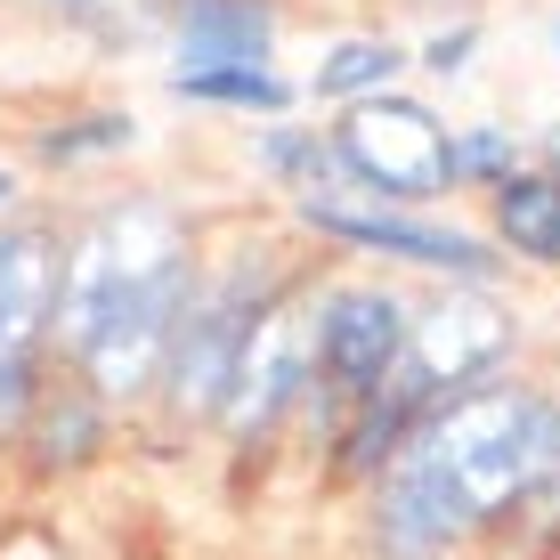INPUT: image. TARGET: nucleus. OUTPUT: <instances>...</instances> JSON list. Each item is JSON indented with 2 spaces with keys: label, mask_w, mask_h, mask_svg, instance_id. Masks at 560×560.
I'll return each instance as SVG.
<instances>
[{
  "label": "nucleus",
  "mask_w": 560,
  "mask_h": 560,
  "mask_svg": "<svg viewBox=\"0 0 560 560\" xmlns=\"http://www.w3.org/2000/svg\"><path fill=\"white\" fill-rule=\"evenodd\" d=\"M560 471V407L528 390H471L398 455L382 495V545L398 560L439 552L455 528L536 495Z\"/></svg>",
  "instance_id": "1"
},
{
  "label": "nucleus",
  "mask_w": 560,
  "mask_h": 560,
  "mask_svg": "<svg viewBox=\"0 0 560 560\" xmlns=\"http://www.w3.org/2000/svg\"><path fill=\"white\" fill-rule=\"evenodd\" d=\"M171 277H179V220H171L163 203H122L57 268V325H66V341L82 350L122 301H139Z\"/></svg>",
  "instance_id": "2"
},
{
  "label": "nucleus",
  "mask_w": 560,
  "mask_h": 560,
  "mask_svg": "<svg viewBox=\"0 0 560 560\" xmlns=\"http://www.w3.org/2000/svg\"><path fill=\"white\" fill-rule=\"evenodd\" d=\"M341 171H358L374 196H439L447 187V130L431 122V106H415V98H358L350 114H341Z\"/></svg>",
  "instance_id": "3"
},
{
  "label": "nucleus",
  "mask_w": 560,
  "mask_h": 560,
  "mask_svg": "<svg viewBox=\"0 0 560 560\" xmlns=\"http://www.w3.org/2000/svg\"><path fill=\"white\" fill-rule=\"evenodd\" d=\"M308 382V317L301 308H260V317H244V341H236V365H228V431H268L284 407H293V390Z\"/></svg>",
  "instance_id": "4"
},
{
  "label": "nucleus",
  "mask_w": 560,
  "mask_h": 560,
  "mask_svg": "<svg viewBox=\"0 0 560 560\" xmlns=\"http://www.w3.org/2000/svg\"><path fill=\"white\" fill-rule=\"evenodd\" d=\"M308 220H317L325 236L358 244V253H390V260H415V268H447V277H488V268H495L479 236L407 220V211H374L358 196H334V187H308Z\"/></svg>",
  "instance_id": "5"
},
{
  "label": "nucleus",
  "mask_w": 560,
  "mask_h": 560,
  "mask_svg": "<svg viewBox=\"0 0 560 560\" xmlns=\"http://www.w3.org/2000/svg\"><path fill=\"white\" fill-rule=\"evenodd\" d=\"M398 358H407V317H398L390 293H334L325 317L308 325V365L350 398H365L374 382H390Z\"/></svg>",
  "instance_id": "6"
},
{
  "label": "nucleus",
  "mask_w": 560,
  "mask_h": 560,
  "mask_svg": "<svg viewBox=\"0 0 560 560\" xmlns=\"http://www.w3.org/2000/svg\"><path fill=\"white\" fill-rule=\"evenodd\" d=\"M171 334H179V277H171V284H154V293H139V301H122V308H114V317L98 325V334L82 341L90 382H98L106 398L147 390V382H154V365L171 358Z\"/></svg>",
  "instance_id": "7"
},
{
  "label": "nucleus",
  "mask_w": 560,
  "mask_h": 560,
  "mask_svg": "<svg viewBox=\"0 0 560 560\" xmlns=\"http://www.w3.org/2000/svg\"><path fill=\"white\" fill-rule=\"evenodd\" d=\"M407 350H415V382H471L512 350V317L488 293H455L407 325Z\"/></svg>",
  "instance_id": "8"
},
{
  "label": "nucleus",
  "mask_w": 560,
  "mask_h": 560,
  "mask_svg": "<svg viewBox=\"0 0 560 560\" xmlns=\"http://www.w3.org/2000/svg\"><path fill=\"white\" fill-rule=\"evenodd\" d=\"M57 308V244L42 228L0 236V358H16Z\"/></svg>",
  "instance_id": "9"
},
{
  "label": "nucleus",
  "mask_w": 560,
  "mask_h": 560,
  "mask_svg": "<svg viewBox=\"0 0 560 560\" xmlns=\"http://www.w3.org/2000/svg\"><path fill=\"white\" fill-rule=\"evenodd\" d=\"M268 33H277V16H268V0H187L179 16V73H203V66H260L268 57Z\"/></svg>",
  "instance_id": "10"
},
{
  "label": "nucleus",
  "mask_w": 560,
  "mask_h": 560,
  "mask_svg": "<svg viewBox=\"0 0 560 560\" xmlns=\"http://www.w3.org/2000/svg\"><path fill=\"white\" fill-rule=\"evenodd\" d=\"M236 341H244V308H203L187 334H171V398L187 415H220Z\"/></svg>",
  "instance_id": "11"
},
{
  "label": "nucleus",
  "mask_w": 560,
  "mask_h": 560,
  "mask_svg": "<svg viewBox=\"0 0 560 560\" xmlns=\"http://www.w3.org/2000/svg\"><path fill=\"white\" fill-rule=\"evenodd\" d=\"M495 228L512 253L560 260V179H504L495 187Z\"/></svg>",
  "instance_id": "12"
},
{
  "label": "nucleus",
  "mask_w": 560,
  "mask_h": 560,
  "mask_svg": "<svg viewBox=\"0 0 560 560\" xmlns=\"http://www.w3.org/2000/svg\"><path fill=\"white\" fill-rule=\"evenodd\" d=\"M390 66H398L390 42H341L317 66V90H325V98H374V90L390 82Z\"/></svg>",
  "instance_id": "13"
},
{
  "label": "nucleus",
  "mask_w": 560,
  "mask_h": 560,
  "mask_svg": "<svg viewBox=\"0 0 560 560\" xmlns=\"http://www.w3.org/2000/svg\"><path fill=\"white\" fill-rule=\"evenodd\" d=\"M179 98H220V106H284L293 90L260 66H203V73H179Z\"/></svg>",
  "instance_id": "14"
},
{
  "label": "nucleus",
  "mask_w": 560,
  "mask_h": 560,
  "mask_svg": "<svg viewBox=\"0 0 560 560\" xmlns=\"http://www.w3.org/2000/svg\"><path fill=\"white\" fill-rule=\"evenodd\" d=\"M504 163V139H463L447 147V179H463V171H495Z\"/></svg>",
  "instance_id": "15"
},
{
  "label": "nucleus",
  "mask_w": 560,
  "mask_h": 560,
  "mask_svg": "<svg viewBox=\"0 0 560 560\" xmlns=\"http://www.w3.org/2000/svg\"><path fill=\"white\" fill-rule=\"evenodd\" d=\"M25 415V374H16V358H0V431Z\"/></svg>",
  "instance_id": "16"
},
{
  "label": "nucleus",
  "mask_w": 560,
  "mask_h": 560,
  "mask_svg": "<svg viewBox=\"0 0 560 560\" xmlns=\"http://www.w3.org/2000/svg\"><path fill=\"white\" fill-rule=\"evenodd\" d=\"M552 163H560V130H552Z\"/></svg>",
  "instance_id": "17"
}]
</instances>
